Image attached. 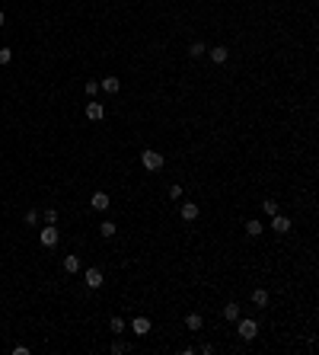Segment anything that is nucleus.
Here are the masks:
<instances>
[{"label": "nucleus", "instance_id": "11", "mask_svg": "<svg viewBox=\"0 0 319 355\" xmlns=\"http://www.w3.org/2000/svg\"><path fill=\"white\" fill-rule=\"evenodd\" d=\"M185 326H189L191 333H198L201 326H205V317H201V314H189V317H185Z\"/></svg>", "mask_w": 319, "mask_h": 355}, {"label": "nucleus", "instance_id": "21", "mask_svg": "<svg viewBox=\"0 0 319 355\" xmlns=\"http://www.w3.org/2000/svg\"><path fill=\"white\" fill-rule=\"evenodd\" d=\"M26 224H29V227H35V224H38V211H35V208L26 211Z\"/></svg>", "mask_w": 319, "mask_h": 355}, {"label": "nucleus", "instance_id": "5", "mask_svg": "<svg viewBox=\"0 0 319 355\" xmlns=\"http://www.w3.org/2000/svg\"><path fill=\"white\" fill-rule=\"evenodd\" d=\"M86 118L90 122H102L106 118V106L102 102H86Z\"/></svg>", "mask_w": 319, "mask_h": 355}, {"label": "nucleus", "instance_id": "19", "mask_svg": "<svg viewBox=\"0 0 319 355\" xmlns=\"http://www.w3.org/2000/svg\"><path fill=\"white\" fill-rule=\"evenodd\" d=\"M246 231H249V237H258V234L265 231V227H262L258 221H249V224H246Z\"/></svg>", "mask_w": 319, "mask_h": 355}, {"label": "nucleus", "instance_id": "15", "mask_svg": "<svg viewBox=\"0 0 319 355\" xmlns=\"http://www.w3.org/2000/svg\"><path fill=\"white\" fill-rule=\"evenodd\" d=\"M64 272H80V256H64Z\"/></svg>", "mask_w": 319, "mask_h": 355}, {"label": "nucleus", "instance_id": "13", "mask_svg": "<svg viewBox=\"0 0 319 355\" xmlns=\"http://www.w3.org/2000/svg\"><path fill=\"white\" fill-rule=\"evenodd\" d=\"M205 54H207L205 42H191V45H189V58H205Z\"/></svg>", "mask_w": 319, "mask_h": 355}, {"label": "nucleus", "instance_id": "18", "mask_svg": "<svg viewBox=\"0 0 319 355\" xmlns=\"http://www.w3.org/2000/svg\"><path fill=\"white\" fill-rule=\"evenodd\" d=\"M223 320H239V304H227L223 307Z\"/></svg>", "mask_w": 319, "mask_h": 355}, {"label": "nucleus", "instance_id": "6", "mask_svg": "<svg viewBox=\"0 0 319 355\" xmlns=\"http://www.w3.org/2000/svg\"><path fill=\"white\" fill-rule=\"evenodd\" d=\"M271 231H274V234H287V231H290V218L271 215Z\"/></svg>", "mask_w": 319, "mask_h": 355}, {"label": "nucleus", "instance_id": "16", "mask_svg": "<svg viewBox=\"0 0 319 355\" xmlns=\"http://www.w3.org/2000/svg\"><path fill=\"white\" fill-rule=\"evenodd\" d=\"M99 234H102V237H115V234H118V227H115V221H102L99 224Z\"/></svg>", "mask_w": 319, "mask_h": 355}, {"label": "nucleus", "instance_id": "7", "mask_svg": "<svg viewBox=\"0 0 319 355\" xmlns=\"http://www.w3.org/2000/svg\"><path fill=\"white\" fill-rule=\"evenodd\" d=\"M207 58H211L214 64H227V58H230V51L223 45H217V48H207Z\"/></svg>", "mask_w": 319, "mask_h": 355}, {"label": "nucleus", "instance_id": "10", "mask_svg": "<svg viewBox=\"0 0 319 355\" xmlns=\"http://www.w3.org/2000/svg\"><path fill=\"white\" fill-rule=\"evenodd\" d=\"M99 90H106V93H118V90H122V80H118V77H102V80H99Z\"/></svg>", "mask_w": 319, "mask_h": 355}, {"label": "nucleus", "instance_id": "14", "mask_svg": "<svg viewBox=\"0 0 319 355\" xmlns=\"http://www.w3.org/2000/svg\"><path fill=\"white\" fill-rule=\"evenodd\" d=\"M182 218H185V221H195V218H198V205H195V202H182Z\"/></svg>", "mask_w": 319, "mask_h": 355}, {"label": "nucleus", "instance_id": "26", "mask_svg": "<svg viewBox=\"0 0 319 355\" xmlns=\"http://www.w3.org/2000/svg\"><path fill=\"white\" fill-rule=\"evenodd\" d=\"M3 23H7V16H3V10H0V26H3Z\"/></svg>", "mask_w": 319, "mask_h": 355}, {"label": "nucleus", "instance_id": "20", "mask_svg": "<svg viewBox=\"0 0 319 355\" xmlns=\"http://www.w3.org/2000/svg\"><path fill=\"white\" fill-rule=\"evenodd\" d=\"M109 326H112V333H125V326H128V323H125L122 317H112V323H109Z\"/></svg>", "mask_w": 319, "mask_h": 355}, {"label": "nucleus", "instance_id": "23", "mask_svg": "<svg viewBox=\"0 0 319 355\" xmlns=\"http://www.w3.org/2000/svg\"><path fill=\"white\" fill-rule=\"evenodd\" d=\"M13 61V51L10 48H0V64H10Z\"/></svg>", "mask_w": 319, "mask_h": 355}, {"label": "nucleus", "instance_id": "1", "mask_svg": "<svg viewBox=\"0 0 319 355\" xmlns=\"http://www.w3.org/2000/svg\"><path fill=\"white\" fill-rule=\"evenodd\" d=\"M58 240H61V234H58V227H54V224H45V227L38 231V243H42L45 250L58 247Z\"/></svg>", "mask_w": 319, "mask_h": 355}, {"label": "nucleus", "instance_id": "8", "mask_svg": "<svg viewBox=\"0 0 319 355\" xmlns=\"http://www.w3.org/2000/svg\"><path fill=\"white\" fill-rule=\"evenodd\" d=\"M90 205H93V211H109V195L106 192H93Z\"/></svg>", "mask_w": 319, "mask_h": 355}, {"label": "nucleus", "instance_id": "2", "mask_svg": "<svg viewBox=\"0 0 319 355\" xmlns=\"http://www.w3.org/2000/svg\"><path fill=\"white\" fill-rule=\"evenodd\" d=\"M236 333H239V339L252 342L258 336V323H255V320H249V317H246V320H236Z\"/></svg>", "mask_w": 319, "mask_h": 355}, {"label": "nucleus", "instance_id": "25", "mask_svg": "<svg viewBox=\"0 0 319 355\" xmlns=\"http://www.w3.org/2000/svg\"><path fill=\"white\" fill-rule=\"evenodd\" d=\"M96 90H99L96 80H86V93H90V96H96Z\"/></svg>", "mask_w": 319, "mask_h": 355}, {"label": "nucleus", "instance_id": "9", "mask_svg": "<svg viewBox=\"0 0 319 355\" xmlns=\"http://www.w3.org/2000/svg\"><path fill=\"white\" fill-rule=\"evenodd\" d=\"M131 330H134L137 336H147V333H150V320H147V317H134V320H131Z\"/></svg>", "mask_w": 319, "mask_h": 355}, {"label": "nucleus", "instance_id": "4", "mask_svg": "<svg viewBox=\"0 0 319 355\" xmlns=\"http://www.w3.org/2000/svg\"><path fill=\"white\" fill-rule=\"evenodd\" d=\"M83 282H86V288H93V291H96V288H102V282H106V278H102V269L90 266V269L83 272Z\"/></svg>", "mask_w": 319, "mask_h": 355}, {"label": "nucleus", "instance_id": "3", "mask_svg": "<svg viewBox=\"0 0 319 355\" xmlns=\"http://www.w3.org/2000/svg\"><path fill=\"white\" fill-rule=\"evenodd\" d=\"M163 154H157V151H144V154H141V167H144V170H150V173H157V170H163Z\"/></svg>", "mask_w": 319, "mask_h": 355}, {"label": "nucleus", "instance_id": "22", "mask_svg": "<svg viewBox=\"0 0 319 355\" xmlns=\"http://www.w3.org/2000/svg\"><path fill=\"white\" fill-rule=\"evenodd\" d=\"M169 199H173V202H179V199H182V186H169Z\"/></svg>", "mask_w": 319, "mask_h": 355}, {"label": "nucleus", "instance_id": "24", "mask_svg": "<svg viewBox=\"0 0 319 355\" xmlns=\"http://www.w3.org/2000/svg\"><path fill=\"white\" fill-rule=\"evenodd\" d=\"M54 221H58V211H54V208H45V224H54Z\"/></svg>", "mask_w": 319, "mask_h": 355}, {"label": "nucleus", "instance_id": "12", "mask_svg": "<svg viewBox=\"0 0 319 355\" xmlns=\"http://www.w3.org/2000/svg\"><path fill=\"white\" fill-rule=\"evenodd\" d=\"M252 304H255V307H268V291L265 288H255V291H252Z\"/></svg>", "mask_w": 319, "mask_h": 355}, {"label": "nucleus", "instance_id": "17", "mask_svg": "<svg viewBox=\"0 0 319 355\" xmlns=\"http://www.w3.org/2000/svg\"><path fill=\"white\" fill-rule=\"evenodd\" d=\"M278 208H281V205H278L274 199H265V202H262V211H265L268 218H271V215H278Z\"/></svg>", "mask_w": 319, "mask_h": 355}]
</instances>
